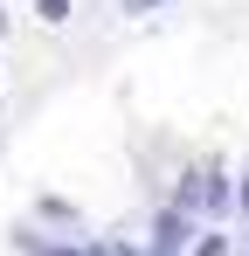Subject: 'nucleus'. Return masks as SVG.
Here are the masks:
<instances>
[{
  "label": "nucleus",
  "instance_id": "f257e3e1",
  "mask_svg": "<svg viewBox=\"0 0 249 256\" xmlns=\"http://www.w3.org/2000/svg\"><path fill=\"white\" fill-rule=\"evenodd\" d=\"M228 201H236V187H228V180H222V173L208 166V173H187V187H180V194H173V208H208V214H222L228 208Z\"/></svg>",
  "mask_w": 249,
  "mask_h": 256
},
{
  "label": "nucleus",
  "instance_id": "f03ea898",
  "mask_svg": "<svg viewBox=\"0 0 249 256\" xmlns=\"http://www.w3.org/2000/svg\"><path fill=\"white\" fill-rule=\"evenodd\" d=\"M194 242V228H187V208H166L160 222H152V256H180Z\"/></svg>",
  "mask_w": 249,
  "mask_h": 256
},
{
  "label": "nucleus",
  "instance_id": "7ed1b4c3",
  "mask_svg": "<svg viewBox=\"0 0 249 256\" xmlns=\"http://www.w3.org/2000/svg\"><path fill=\"white\" fill-rule=\"evenodd\" d=\"M35 14L42 21H70V0H35Z\"/></svg>",
  "mask_w": 249,
  "mask_h": 256
},
{
  "label": "nucleus",
  "instance_id": "20e7f679",
  "mask_svg": "<svg viewBox=\"0 0 249 256\" xmlns=\"http://www.w3.org/2000/svg\"><path fill=\"white\" fill-rule=\"evenodd\" d=\"M194 256H228V236H201V242H194Z\"/></svg>",
  "mask_w": 249,
  "mask_h": 256
},
{
  "label": "nucleus",
  "instance_id": "39448f33",
  "mask_svg": "<svg viewBox=\"0 0 249 256\" xmlns=\"http://www.w3.org/2000/svg\"><path fill=\"white\" fill-rule=\"evenodd\" d=\"M90 256H138L132 242H90Z\"/></svg>",
  "mask_w": 249,
  "mask_h": 256
},
{
  "label": "nucleus",
  "instance_id": "423d86ee",
  "mask_svg": "<svg viewBox=\"0 0 249 256\" xmlns=\"http://www.w3.org/2000/svg\"><path fill=\"white\" fill-rule=\"evenodd\" d=\"M35 256H90V250H70V242H56V250H35Z\"/></svg>",
  "mask_w": 249,
  "mask_h": 256
},
{
  "label": "nucleus",
  "instance_id": "0eeeda50",
  "mask_svg": "<svg viewBox=\"0 0 249 256\" xmlns=\"http://www.w3.org/2000/svg\"><path fill=\"white\" fill-rule=\"evenodd\" d=\"M146 7H166V0H124V14H146Z\"/></svg>",
  "mask_w": 249,
  "mask_h": 256
},
{
  "label": "nucleus",
  "instance_id": "6e6552de",
  "mask_svg": "<svg viewBox=\"0 0 249 256\" xmlns=\"http://www.w3.org/2000/svg\"><path fill=\"white\" fill-rule=\"evenodd\" d=\"M236 201H242V214H249V180H242V187H236Z\"/></svg>",
  "mask_w": 249,
  "mask_h": 256
},
{
  "label": "nucleus",
  "instance_id": "1a4fd4ad",
  "mask_svg": "<svg viewBox=\"0 0 249 256\" xmlns=\"http://www.w3.org/2000/svg\"><path fill=\"white\" fill-rule=\"evenodd\" d=\"M0 35H7V14H0Z\"/></svg>",
  "mask_w": 249,
  "mask_h": 256
}]
</instances>
